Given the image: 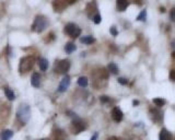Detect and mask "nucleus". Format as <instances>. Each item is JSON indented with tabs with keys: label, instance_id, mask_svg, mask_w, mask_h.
<instances>
[{
	"label": "nucleus",
	"instance_id": "nucleus-1",
	"mask_svg": "<svg viewBox=\"0 0 175 140\" xmlns=\"http://www.w3.org/2000/svg\"><path fill=\"white\" fill-rule=\"evenodd\" d=\"M108 80V71L105 68L98 69L93 72V86L95 89H102Z\"/></svg>",
	"mask_w": 175,
	"mask_h": 140
},
{
	"label": "nucleus",
	"instance_id": "nucleus-2",
	"mask_svg": "<svg viewBox=\"0 0 175 140\" xmlns=\"http://www.w3.org/2000/svg\"><path fill=\"white\" fill-rule=\"evenodd\" d=\"M16 118L22 124H26L31 118V108L28 104H21L16 111Z\"/></svg>",
	"mask_w": 175,
	"mask_h": 140
},
{
	"label": "nucleus",
	"instance_id": "nucleus-3",
	"mask_svg": "<svg viewBox=\"0 0 175 140\" xmlns=\"http://www.w3.org/2000/svg\"><path fill=\"white\" fill-rule=\"evenodd\" d=\"M35 64V58L33 56H26V57H23L21 60H20L19 65V71L20 73H26L29 72L30 70L32 69L33 66Z\"/></svg>",
	"mask_w": 175,
	"mask_h": 140
},
{
	"label": "nucleus",
	"instance_id": "nucleus-4",
	"mask_svg": "<svg viewBox=\"0 0 175 140\" xmlns=\"http://www.w3.org/2000/svg\"><path fill=\"white\" fill-rule=\"evenodd\" d=\"M47 26H48L47 18H46V16H37L35 18L34 22H33L32 31L41 33V32H43Z\"/></svg>",
	"mask_w": 175,
	"mask_h": 140
},
{
	"label": "nucleus",
	"instance_id": "nucleus-5",
	"mask_svg": "<svg viewBox=\"0 0 175 140\" xmlns=\"http://www.w3.org/2000/svg\"><path fill=\"white\" fill-rule=\"evenodd\" d=\"M65 33L71 36L72 38H77L81 34V29L74 23H68L67 25L65 26Z\"/></svg>",
	"mask_w": 175,
	"mask_h": 140
},
{
	"label": "nucleus",
	"instance_id": "nucleus-6",
	"mask_svg": "<svg viewBox=\"0 0 175 140\" xmlns=\"http://www.w3.org/2000/svg\"><path fill=\"white\" fill-rule=\"evenodd\" d=\"M86 121H82V119L76 118V119H73L72 121V124H71V130H72V133L74 135L82 133L83 130H86Z\"/></svg>",
	"mask_w": 175,
	"mask_h": 140
},
{
	"label": "nucleus",
	"instance_id": "nucleus-7",
	"mask_svg": "<svg viewBox=\"0 0 175 140\" xmlns=\"http://www.w3.org/2000/svg\"><path fill=\"white\" fill-rule=\"evenodd\" d=\"M70 68V61L68 59L58 60L55 65V71L57 73H66Z\"/></svg>",
	"mask_w": 175,
	"mask_h": 140
},
{
	"label": "nucleus",
	"instance_id": "nucleus-8",
	"mask_svg": "<svg viewBox=\"0 0 175 140\" xmlns=\"http://www.w3.org/2000/svg\"><path fill=\"white\" fill-rule=\"evenodd\" d=\"M150 116H151V119H152L154 123H156V124H160L161 121H163V114L162 112L158 111V109H156V108H152L151 111H150Z\"/></svg>",
	"mask_w": 175,
	"mask_h": 140
},
{
	"label": "nucleus",
	"instance_id": "nucleus-9",
	"mask_svg": "<svg viewBox=\"0 0 175 140\" xmlns=\"http://www.w3.org/2000/svg\"><path fill=\"white\" fill-rule=\"evenodd\" d=\"M53 8L56 12H61V11H64L66 9V7L68 6L67 2L65 1V0H54L53 1Z\"/></svg>",
	"mask_w": 175,
	"mask_h": 140
},
{
	"label": "nucleus",
	"instance_id": "nucleus-10",
	"mask_svg": "<svg viewBox=\"0 0 175 140\" xmlns=\"http://www.w3.org/2000/svg\"><path fill=\"white\" fill-rule=\"evenodd\" d=\"M51 140H67V135L63 129H55L51 133Z\"/></svg>",
	"mask_w": 175,
	"mask_h": 140
},
{
	"label": "nucleus",
	"instance_id": "nucleus-11",
	"mask_svg": "<svg viewBox=\"0 0 175 140\" xmlns=\"http://www.w3.org/2000/svg\"><path fill=\"white\" fill-rule=\"evenodd\" d=\"M70 84V77H65L64 79L61 80V82L59 83L58 86V92H66L68 89V86Z\"/></svg>",
	"mask_w": 175,
	"mask_h": 140
},
{
	"label": "nucleus",
	"instance_id": "nucleus-12",
	"mask_svg": "<svg viewBox=\"0 0 175 140\" xmlns=\"http://www.w3.org/2000/svg\"><path fill=\"white\" fill-rule=\"evenodd\" d=\"M123 116H124V114H123V112L121 111V108L119 107L113 108V111H112V118H113L115 121L119 123V121L123 119Z\"/></svg>",
	"mask_w": 175,
	"mask_h": 140
},
{
	"label": "nucleus",
	"instance_id": "nucleus-13",
	"mask_svg": "<svg viewBox=\"0 0 175 140\" xmlns=\"http://www.w3.org/2000/svg\"><path fill=\"white\" fill-rule=\"evenodd\" d=\"M96 3L94 2V1H92V2H90L86 4V13H88V16H93L94 14H96Z\"/></svg>",
	"mask_w": 175,
	"mask_h": 140
},
{
	"label": "nucleus",
	"instance_id": "nucleus-14",
	"mask_svg": "<svg viewBox=\"0 0 175 140\" xmlns=\"http://www.w3.org/2000/svg\"><path fill=\"white\" fill-rule=\"evenodd\" d=\"M159 139L160 140H173V136L166 128H163L162 130H161V133H160Z\"/></svg>",
	"mask_w": 175,
	"mask_h": 140
},
{
	"label": "nucleus",
	"instance_id": "nucleus-15",
	"mask_svg": "<svg viewBox=\"0 0 175 140\" xmlns=\"http://www.w3.org/2000/svg\"><path fill=\"white\" fill-rule=\"evenodd\" d=\"M31 83H32V86L34 88H39L41 86V76H39V73H33L32 78H31Z\"/></svg>",
	"mask_w": 175,
	"mask_h": 140
},
{
	"label": "nucleus",
	"instance_id": "nucleus-16",
	"mask_svg": "<svg viewBox=\"0 0 175 140\" xmlns=\"http://www.w3.org/2000/svg\"><path fill=\"white\" fill-rule=\"evenodd\" d=\"M128 4H129L128 0H117L116 1V8H117L118 11H125Z\"/></svg>",
	"mask_w": 175,
	"mask_h": 140
},
{
	"label": "nucleus",
	"instance_id": "nucleus-17",
	"mask_svg": "<svg viewBox=\"0 0 175 140\" xmlns=\"http://www.w3.org/2000/svg\"><path fill=\"white\" fill-rule=\"evenodd\" d=\"M13 136V131L10 130V129H6V130H3L0 135V137H1V140H9L10 138H12Z\"/></svg>",
	"mask_w": 175,
	"mask_h": 140
},
{
	"label": "nucleus",
	"instance_id": "nucleus-18",
	"mask_svg": "<svg viewBox=\"0 0 175 140\" xmlns=\"http://www.w3.org/2000/svg\"><path fill=\"white\" fill-rule=\"evenodd\" d=\"M4 94H6L7 99L9 100V101H13V100L16 99V94H14V92H13L10 88H8V86L4 88Z\"/></svg>",
	"mask_w": 175,
	"mask_h": 140
},
{
	"label": "nucleus",
	"instance_id": "nucleus-19",
	"mask_svg": "<svg viewBox=\"0 0 175 140\" xmlns=\"http://www.w3.org/2000/svg\"><path fill=\"white\" fill-rule=\"evenodd\" d=\"M80 42H81L82 44L91 45V44H93V43L95 42V38L92 37V36H86V37H81V38H80Z\"/></svg>",
	"mask_w": 175,
	"mask_h": 140
},
{
	"label": "nucleus",
	"instance_id": "nucleus-20",
	"mask_svg": "<svg viewBox=\"0 0 175 140\" xmlns=\"http://www.w3.org/2000/svg\"><path fill=\"white\" fill-rule=\"evenodd\" d=\"M77 83H78V86L84 88V86H88V83H89V80H88V78H86V77H80L79 79L77 80Z\"/></svg>",
	"mask_w": 175,
	"mask_h": 140
},
{
	"label": "nucleus",
	"instance_id": "nucleus-21",
	"mask_svg": "<svg viewBox=\"0 0 175 140\" xmlns=\"http://www.w3.org/2000/svg\"><path fill=\"white\" fill-rule=\"evenodd\" d=\"M76 49H77V47L73 43H68V44L65 46V51H66L67 54H71V53H73Z\"/></svg>",
	"mask_w": 175,
	"mask_h": 140
},
{
	"label": "nucleus",
	"instance_id": "nucleus-22",
	"mask_svg": "<svg viewBox=\"0 0 175 140\" xmlns=\"http://www.w3.org/2000/svg\"><path fill=\"white\" fill-rule=\"evenodd\" d=\"M107 70H109L112 73H114V74H117L118 72H119V68H118V66L116 64H114V63H112V64H109L107 66Z\"/></svg>",
	"mask_w": 175,
	"mask_h": 140
},
{
	"label": "nucleus",
	"instance_id": "nucleus-23",
	"mask_svg": "<svg viewBox=\"0 0 175 140\" xmlns=\"http://www.w3.org/2000/svg\"><path fill=\"white\" fill-rule=\"evenodd\" d=\"M48 66H49V64H48L47 59L42 58L41 60H39V68H41V70H43V71H46V70L48 69Z\"/></svg>",
	"mask_w": 175,
	"mask_h": 140
},
{
	"label": "nucleus",
	"instance_id": "nucleus-24",
	"mask_svg": "<svg viewBox=\"0 0 175 140\" xmlns=\"http://www.w3.org/2000/svg\"><path fill=\"white\" fill-rule=\"evenodd\" d=\"M146 18H147V11L146 10H142V11L138 14L137 21H146Z\"/></svg>",
	"mask_w": 175,
	"mask_h": 140
},
{
	"label": "nucleus",
	"instance_id": "nucleus-25",
	"mask_svg": "<svg viewBox=\"0 0 175 140\" xmlns=\"http://www.w3.org/2000/svg\"><path fill=\"white\" fill-rule=\"evenodd\" d=\"M153 103L156 105V106H159V107H161V106H163V105L165 104V101L163 99H153Z\"/></svg>",
	"mask_w": 175,
	"mask_h": 140
},
{
	"label": "nucleus",
	"instance_id": "nucleus-26",
	"mask_svg": "<svg viewBox=\"0 0 175 140\" xmlns=\"http://www.w3.org/2000/svg\"><path fill=\"white\" fill-rule=\"evenodd\" d=\"M93 22L95 23V24H99L101 22V14L100 13H96L93 16Z\"/></svg>",
	"mask_w": 175,
	"mask_h": 140
},
{
	"label": "nucleus",
	"instance_id": "nucleus-27",
	"mask_svg": "<svg viewBox=\"0 0 175 140\" xmlns=\"http://www.w3.org/2000/svg\"><path fill=\"white\" fill-rule=\"evenodd\" d=\"M109 32H111V34L113 35V36H117L118 35V31H117V29H116V26H112L111 29H109Z\"/></svg>",
	"mask_w": 175,
	"mask_h": 140
},
{
	"label": "nucleus",
	"instance_id": "nucleus-28",
	"mask_svg": "<svg viewBox=\"0 0 175 140\" xmlns=\"http://www.w3.org/2000/svg\"><path fill=\"white\" fill-rule=\"evenodd\" d=\"M100 100H101V102H102V103H109V102H111V99H109L108 96H106V95H102Z\"/></svg>",
	"mask_w": 175,
	"mask_h": 140
},
{
	"label": "nucleus",
	"instance_id": "nucleus-29",
	"mask_svg": "<svg viewBox=\"0 0 175 140\" xmlns=\"http://www.w3.org/2000/svg\"><path fill=\"white\" fill-rule=\"evenodd\" d=\"M118 83H121V84H127L128 83V81H127V79H126V78H119V79H118Z\"/></svg>",
	"mask_w": 175,
	"mask_h": 140
},
{
	"label": "nucleus",
	"instance_id": "nucleus-30",
	"mask_svg": "<svg viewBox=\"0 0 175 140\" xmlns=\"http://www.w3.org/2000/svg\"><path fill=\"white\" fill-rule=\"evenodd\" d=\"M170 79H171V81H174L175 80V70L174 69L171 70V73H170Z\"/></svg>",
	"mask_w": 175,
	"mask_h": 140
},
{
	"label": "nucleus",
	"instance_id": "nucleus-31",
	"mask_svg": "<svg viewBox=\"0 0 175 140\" xmlns=\"http://www.w3.org/2000/svg\"><path fill=\"white\" fill-rule=\"evenodd\" d=\"M171 21H174V8L171 10Z\"/></svg>",
	"mask_w": 175,
	"mask_h": 140
},
{
	"label": "nucleus",
	"instance_id": "nucleus-32",
	"mask_svg": "<svg viewBox=\"0 0 175 140\" xmlns=\"http://www.w3.org/2000/svg\"><path fill=\"white\" fill-rule=\"evenodd\" d=\"M66 2H67V4H72V3H74L77 1V0H65Z\"/></svg>",
	"mask_w": 175,
	"mask_h": 140
},
{
	"label": "nucleus",
	"instance_id": "nucleus-33",
	"mask_svg": "<svg viewBox=\"0 0 175 140\" xmlns=\"http://www.w3.org/2000/svg\"><path fill=\"white\" fill-rule=\"evenodd\" d=\"M98 136H99L98 134H94V135L92 136V138H91L90 140H96V139H98Z\"/></svg>",
	"mask_w": 175,
	"mask_h": 140
},
{
	"label": "nucleus",
	"instance_id": "nucleus-34",
	"mask_svg": "<svg viewBox=\"0 0 175 140\" xmlns=\"http://www.w3.org/2000/svg\"><path fill=\"white\" fill-rule=\"evenodd\" d=\"M136 3H137V4H141V3H142V0H136Z\"/></svg>",
	"mask_w": 175,
	"mask_h": 140
},
{
	"label": "nucleus",
	"instance_id": "nucleus-35",
	"mask_svg": "<svg viewBox=\"0 0 175 140\" xmlns=\"http://www.w3.org/2000/svg\"><path fill=\"white\" fill-rule=\"evenodd\" d=\"M138 104H139V102H138V101H136V100H135V101H134V106H138Z\"/></svg>",
	"mask_w": 175,
	"mask_h": 140
},
{
	"label": "nucleus",
	"instance_id": "nucleus-36",
	"mask_svg": "<svg viewBox=\"0 0 175 140\" xmlns=\"http://www.w3.org/2000/svg\"><path fill=\"white\" fill-rule=\"evenodd\" d=\"M108 140H119V139H118L117 137H111Z\"/></svg>",
	"mask_w": 175,
	"mask_h": 140
},
{
	"label": "nucleus",
	"instance_id": "nucleus-37",
	"mask_svg": "<svg viewBox=\"0 0 175 140\" xmlns=\"http://www.w3.org/2000/svg\"><path fill=\"white\" fill-rule=\"evenodd\" d=\"M39 140H47V139H39Z\"/></svg>",
	"mask_w": 175,
	"mask_h": 140
}]
</instances>
